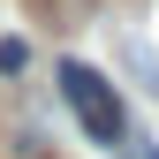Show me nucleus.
<instances>
[{
    "mask_svg": "<svg viewBox=\"0 0 159 159\" xmlns=\"http://www.w3.org/2000/svg\"><path fill=\"white\" fill-rule=\"evenodd\" d=\"M61 98L76 106V121H84V136L91 144H121V98H114V84L98 68H84V61H61Z\"/></svg>",
    "mask_w": 159,
    "mask_h": 159,
    "instance_id": "obj_1",
    "label": "nucleus"
},
{
    "mask_svg": "<svg viewBox=\"0 0 159 159\" xmlns=\"http://www.w3.org/2000/svg\"><path fill=\"white\" fill-rule=\"evenodd\" d=\"M121 159H159V144H152L144 129H121Z\"/></svg>",
    "mask_w": 159,
    "mask_h": 159,
    "instance_id": "obj_4",
    "label": "nucleus"
},
{
    "mask_svg": "<svg viewBox=\"0 0 159 159\" xmlns=\"http://www.w3.org/2000/svg\"><path fill=\"white\" fill-rule=\"evenodd\" d=\"M23 61H30L23 38H0V76H23Z\"/></svg>",
    "mask_w": 159,
    "mask_h": 159,
    "instance_id": "obj_3",
    "label": "nucleus"
},
{
    "mask_svg": "<svg viewBox=\"0 0 159 159\" xmlns=\"http://www.w3.org/2000/svg\"><path fill=\"white\" fill-rule=\"evenodd\" d=\"M114 46H121V68L136 76V84H144V91H159V53L144 46V38H129V30H121V38H114Z\"/></svg>",
    "mask_w": 159,
    "mask_h": 159,
    "instance_id": "obj_2",
    "label": "nucleus"
}]
</instances>
